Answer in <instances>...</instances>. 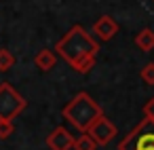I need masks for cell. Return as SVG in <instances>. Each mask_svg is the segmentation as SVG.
<instances>
[{
  "instance_id": "10",
  "label": "cell",
  "mask_w": 154,
  "mask_h": 150,
  "mask_svg": "<svg viewBox=\"0 0 154 150\" xmlns=\"http://www.w3.org/2000/svg\"><path fill=\"white\" fill-rule=\"evenodd\" d=\"M74 150H95L97 148V144L93 142V137L89 135V133H82V135H78L76 139H74V146H72Z\"/></svg>"
},
{
  "instance_id": "3",
  "label": "cell",
  "mask_w": 154,
  "mask_h": 150,
  "mask_svg": "<svg viewBox=\"0 0 154 150\" xmlns=\"http://www.w3.org/2000/svg\"><path fill=\"white\" fill-rule=\"evenodd\" d=\"M118 150H154V120L143 118L118 144Z\"/></svg>"
},
{
  "instance_id": "1",
  "label": "cell",
  "mask_w": 154,
  "mask_h": 150,
  "mask_svg": "<svg viewBox=\"0 0 154 150\" xmlns=\"http://www.w3.org/2000/svg\"><path fill=\"white\" fill-rule=\"evenodd\" d=\"M55 51L80 74H87L95 66V55L99 51L97 40H93L82 26H74L55 47Z\"/></svg>"
},
{
  "instance_id": "4",
  "label": "cell",
  "mask_w": 154,
  "mask_h": 150,
  "mask_svg": "<svg viewBox=\"0 0 154 150\" xmlns=\"http://www.w3.org/2000/svg\"><path fill=\"white\" fill-rule=\"evenodd\" d=\"M28 102L13 89L9 83H0V118L2 120H13L17 114L26 110Z\"/></svg>"
},
{
  "instance_id": "12",
  "label": "cell",
  "mask_w": 154,
  "mask_h": 150,
  "mask_svg": "<svg viewBox=\"0 0 154 150\" xmlns=\"http://www.w3.org/2000/svg\"><path fill=\"white\" fill-rule=\"evenodd\" d=\"M139 76H141V80L146 83V85H154V61H148L143 68H141V72H139Z\"/></svg>"
},
{
  "instance_id": "11",
  "label": "cell",
  "mask_w": 154,
  "mask_h": 150,
  "mask_svg": "<svg viewBox=\"0 0 154 150\" xmlns=\"http://www.w3.org/2000/svg\"><path fill=\"white\" fill-rule=\"evenodd\" d=\"M15 66V55L9 49H0V72H9Z\"/></svg>"
},
{
  "instance_id": "2",
  "label": "cell",
  "mask_w": 154,
  "mask_h": 150,
  "mask_svg": "<svg viewBox=\"0 0 154 150\" xmlns=\"http://www.w3.org/2000/svg\"><path fill=\"white\" fill-rule=\"evenodd\" d=\"M61 114H63V118H66L68 123H72L78 131L85 133V131L95 123V118L101 116L103 112H101L99 104H97L89 93L80 91L74 99H70V102L63 106Z\"/></svg>"
},
{
  "instance_id": "14",
  "label": "cell",
  "mask_w": 154,
  "mask_h": 150,
  "mask_svg": "<svg viewBox=\"0 0 154 150\" xmlns=\"http://www.w3.org/2000/svg\"><path fill=\"white\" fill-rule=\"evenodd\" d=\"M143 114H146V118L154 120V97H150V99L146 102V106H143Z\"/></svg>"
},
{
  "instance_id": "5",
  "label": "cell",
  "mask_w": 154,
  "mask_h": 150,
  "mask_svg": "<svg viewBox=\"0 0 154 150\" xmlns=\"http://www.w3.org/2000/svg\"><path fill=\"white\" fill-rule=\"evenodd\" d=\"M85 133H89L97 146H106V144L116 135V125H114L108 116H103V114H101V116H97V118H95V123H93Z\"/></svg>"
},
{
  "instance_id": "8",
  "label": "cell",
  "mask_w": 154,
  "mask_h": 150,
  "mask_svg": "<svg viewBox=\"0 0 154 150\" xmlns=\"http://www.w3.org/2000/svg\"><path fill=\"white\" fill-rule=\"evenodd\" d=\"M55 64H57V55H55L51 49H42V51H38L36 57H34V66H36L38 70H42V72L53 70Z\"/></svg>"
},
{
  "instance_id": "15",
  "label": "cell",
  "mask_w": 154,
  "mask_h": 150,
  "mask_svg": "<svg viewBox=\"0 0 154 150\" xmlns=\"http://www.w3.org/2000/svg\"><path fill=\"white\" fill-rule=\"evenodd\" d=\"M152 2H154V0H152Z\"/></svg>"
},
{
  "instance_id": "6",
  "label": "cell",
  "mask_w": 154,
  "mask_h": 150,
  "mask_svg": "<svg viewBox=\"0 0 154 150\" xmlns=\"http://www.w3.org/2000/svg\"><path fill=\"white\" fill-rule=\"evenodd\" d=\"M47 146L51 150H70L74 146V135L66 127H57L47 135Z\"/></svg>"
},
{
  "instance_id": "9",
  "label": "cell",
  "mask_w": 154,
  "mask_h": 150,
  "mask_svg": "<svg viewBox=\"0 0 154 150\" xmlns=\"http://www.w3.org/2000/svg\"><path fill=\"white\" fill-rule=\"evenodd\" d=\"M135 47L139 51H152L154 49V30L152 28H143L135 34Z\"/></svg>"
},
{
  "instance_id": "13",
  "label": "cell",
  "mask_w": 154,
  "mask_h": 150,
  "mask_svg": "<svg viewBox=\"0 0 154 150\" xmlns=\"http://www.w3.org/2000/svg\"><path fill=\"white\" fill-rule=\"evenodd\" d=\"M13 131H15L13 120H2L0 118V139H9L13 135Z\"/></svg>"
},
{
  "instance_id": "7",
  "label": "cell",
  "mask_w": 154,
  "mask_h": 150,
  "mask_svg": "<svg viewBox=\"0 0 154 150\" xmlns=\"http://www.w3.org/2000/svg\"><path fill=\"white\" fill-rule=\"evenodd\" d=\"M93 32L97 34L99 40H112L116 34H118V21L110 15H101L95 26H93Z\"/></svg>"
}]
</instances>
